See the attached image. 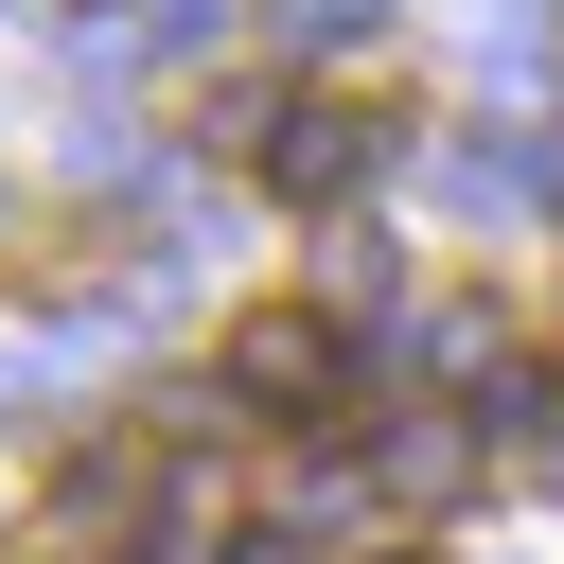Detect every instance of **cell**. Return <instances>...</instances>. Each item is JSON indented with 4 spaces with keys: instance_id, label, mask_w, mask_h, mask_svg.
Here are the masks:
<instances>
[{
    "instance_id": "5",
    "label": "cell",
    "mask_w": 564,
    "mask_h": 564,
    "mask_svg": "<svg viewBox=\"0 0 564 564\" xmlns=\"http://www.w3.org/2000/svg\"><path fill=\"white\" fill-rule=\"evenodd\" d=\"M388 282H405V264H388L370 229H335V247H317V300H335V317H388Z\"/></svg>"
},
{
    "instance_id": "3",
    "label": "cell",
    "mask_w": 564,
    "mask_h": 564,
    "mask_svg": "<svg viewBox=\"0 0 564 564\" xmlns=\"http://www.w3.org/2000/svg\"><path fill=\"white\" fill-rule=\"evenodd\" d=\"M352 458H370V494H388V511H458V494L494 476L476 405H352Z\"/></svg>"
},
{
    "instance_id": "2",
    "label": "cell",
    "mask_w": 564,
    "mask_h": 564,
    "mask_svg": "<svg viewBox=\"0 0 564 564\" xmlns=\"http://www.w3.org/2000/svg\"><path fill=\"white\" fill-rule=\"evenodd\" d=\"M388 159H405V106H388V88H282V123H264V159H247V176H264V194H300V212H352Z\"/></svg>"
},
{
    "instance_id": "6",
    "label": "cell",
    "mask_w": 564,
    "mask_h": 564,
    "mask_svg": "<svg viewBox=\"0 0 564 564\" xmlns=\"http://www.w3.org/2000/svg\"><path fill=\"white\" fill-rule=\"evenodd\" d=\"M300 35H388V0H282Z\"/></svg>"
},
{
    "instance_id": "1",
    "label": "cell",
    "mask_w": 564,
    "mask_h": 564,
    "mask_svg": "<svg viewBox=\"0 0 564 564\" xmlns=\"http://www.w3.org/2000/svg\"><path fill=\"white\" fill-rule=\"evenodd\" d=\"M212 388L264 405V423H352V317L335 300H247L229 352H212Z\"/></svg>"
},
{
    "instance_id": "4",
    "label": "cell",
    "mask_w": 564,
    "mask_h": 564,
    "mask_svg": "<svg viewBox=\"0 0 564 564\" xmlns=\"http://www.w3.org/2000/svg\"><path fill=\"white\" fill-rule=\"evenodd\" d=\"M458 405H476V441H494V458H546V441H564V370H546V352H511V370H476Z\"/></svg>"
},
{
    "instance_id": "7",
    "label": "cell",
    "mask_w": 564,
    "mask_h": 564,
    "mask_svg": "<svg viewBox=\"0 0 564 564\" xmlns=\"http://www.w3.org/2000/svg\"><path fill=\"white\" fill-rule=\"evenodd\" d=\"M370 564H441V546H370Z\"/></svg>"
}]
</instances>
